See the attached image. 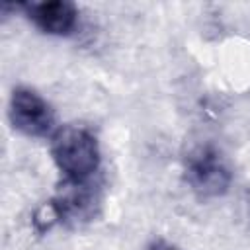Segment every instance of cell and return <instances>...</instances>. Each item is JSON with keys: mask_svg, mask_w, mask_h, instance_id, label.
Instances as JSON below:
<instances>
[{"mask_svg": "<svg viewBox=\"0 0 250 250\" xmlns=\"http://www.w3.org/2000/svg\"><path fill=\"white\" fill-rule=\"evenodd\" d=\"M51 156L64 182H90L100 172V145L84 125H64L51 139Z\"/></svg>", "mask_w": 250, "mask_h": 250, "instance_id": "6da1fadb", "label": "cell"}, {"mask_svg": "<svg viewBox=\"0 0 250 250\" xmlns=\"http://www.w3.org/2000/svg\"><path fill=\"white\" fill-rule=\"evenodd\" d=\"M188 186L199 197H219L229 191L232 182V168L227 156L213 145H199L191 148L184 162Z\"/></svg>", "mask_w": 250, "mask_h": 250, "instance_id": "7a4b0ae2", "label": "cell"}, {"mask_svg": "<svg viewBox=\"0 0 250 250\" xmlns=\"http://www.w3.org/2000/svg\"><path fill=\"white\" fill-rule=\"evenodd\" d=\"M55 223L70 229H80L92 223L102 207V184L90 182H64L57 195L47 203Z\"/></svg>", "mask_w": 250, "mask_h": 250, "instance_id": "3957f363", "label": "cell"}, {"mask_svg": "<svg viewBox=\"0 0 250 250\" xmlns=\"http://www.w3.org/2000/svg\"><path fill=\"white\" fill-rule=\"evenodd\" d=\"M10 123L27 137H47L55 127V111L31 88H16L8 105Z\"/></svg>", "mask_w": 250, "mask_h": 250, "instance_id": "277c9868", "label": "cell"}, {"mask_svg": "<svg viewBox=\"0 0 250 250\" xmlns=\"http://www.w3.org/2000/svg\"><path fill=\"white\" fill-rule=\"evenodd\" d=\"M27 20L49 35H70L78 23V8L68 0L21 4Z\"/></svg>", "mask_w": 250, "mask_h": 250, "instance_id": "5b68a950", "label": "cell"}, {"mask_svg": "<svg viewBox=\"0 0 250 250\" xmlns=\"http://www.w3.org/2000/svg\"><path fill=\"white\" fill-rule=\"evenodd\" d=\"M148 250H178V248H174V246H170V244H166V242H154Z\"/></svg>", "mask_w": 250, "mask_h": 250, "instance_id": "8992f818", "label": "cell"}]
</instances>
